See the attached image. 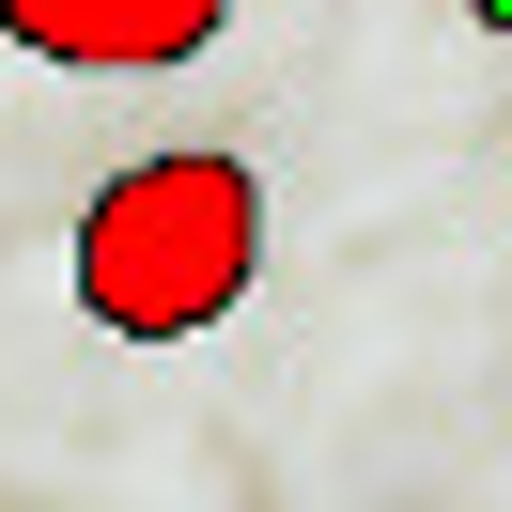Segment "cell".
Instances as JSON below:
<instances>
[{"mask_svg":"<svg viewBox=\"0 0 512 512\" xmlns=\"http://www.w3.org/2000/svg\"><path fill=\"white\" fill-rule=\"evenodd\" d=\"M264 280V171L249 156H140L78 202V311L109 342H202Z\"/></svg>","mask_w":512,"mask_h":512,"instance_id":"1","label":"cell"},{"mask_svg":"<svg viewBox=\"0 0 512 512\" xmlns=\"http://www.w3.org/2000/svg\"><path fill=\"white\" fill-rule=\"evenodd\" d=\"M0 32L63 78H156V63H202L233 32V0H0Z\"/></svg>","mask_w":512,"mask_h":512,"instance_id":"2","label":"cell"},{"mask_svg":"<svg viewBox=\"0 0 512 512\" xmlns=\"http://www.w3.org/2000/svg\"><path fill=\"white\" fill-rule=\"evenodd\" d=\"M466 16H481V32H512V0H466Z\"/></svg>","mask_w":512,"mask_h":512,"instance_id":"3","label":"cell"}]
</instances>
